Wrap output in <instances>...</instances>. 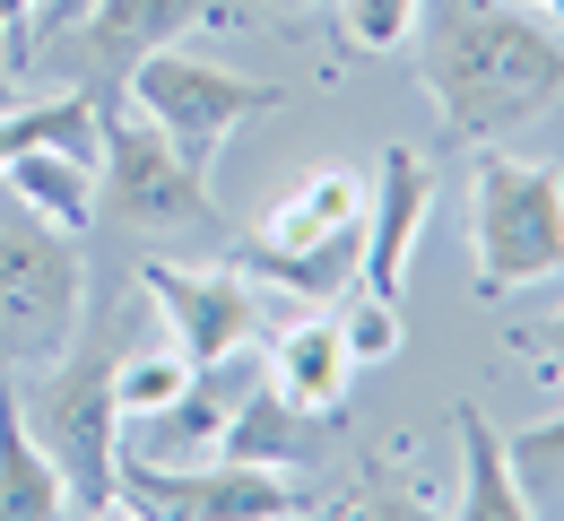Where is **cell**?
Wrapping results in <instances>:
<instances>
[{
	"mask_svg": "<svg viewBox=\"0 0 564 521\" xmlns=\"http://www.w3.org/2000/svg\"><path fill=\"white\" fill-rule=\"evenodd\" d=\"M339 35L356 53H400L417 35V0H339Z\"/></svg>",
	"mask_w": 564,
	"mask_h": 521,
	"instance_id": "19",
	"label": "cell"
},
{
	"mask_svg": "<svg viewBox=\"0 0 564 521\" xmlns=\"http://www.w3.org/2000/svg\"><path fill=\"white\" fill-rule=\"evenodd\" d=\"M530 357H539V373H547V382L564 391V313H556V322H539V330H530Z\"/></svg>",
	"mask_w": 564,
	"mask_h": 521,
	"instance_id": "22",
	"label": "cell"
},
{
	"mask_svg": "<svg viewBox=\"0 0 564 521\" xmlns=\"http://www.w3.org/2000/svg\"><path fill=\"white\" fill-rule=\"evenodd\" d=\"M122 330H131V304L105 313V322H78V339L44 366L35 400H18L35 444L53 452V469L70 487V513H122V487H113V460H122V400H113Z\"/></svg>",
	"mask_w": 564,
	"mask_h": 521,
	"instance_id": "2",
	"label": "cell"
},
{
	"mask_svg": "<svg viewBox=\"0 0 564 521\" xmlns=\"http://www.w3.org/2000/svg\"><path fill=\"white\" fill-rule=\"evenodd\" d=\"M0 105H9V78H0Z\"/></svg>",
	"mask_w": 564,
	"mask_h": 521,
	"instance_id": "25",
	"label": "cell"
},
{
	"mask_svg": "<svg viewBox=\"0 0 564 521\" xmlns=\"http://www.w3.org/2000/svg\"><path fill=\"white\" fill-rule=\"evenodd\" d=\"M261 357H270V382H279L286 400H304V409H339L348 400V339H339V322L330 313H304V322H279L270 339H261Z\"/></svg>",
	"mask_w": 564,
	"mask_h": 521,
	"instance_id": "13",
	"label": "cell"
},
{
	"mask_svg": "<svg viewBox=\"0 0 564 521\" xmlns=\"http://www.w3.org/2000/svg\"><path fill=\"white\" fill-rule=\"evenodd\" d=\"M113 487H122V513H174V521H279V513H322V496H304L286 469L217 460V452H209V469H174V460H148L140 444H122Z\"/></svg>",
	"mask_w": 564,
	"mask_h": 521,
	"instance_id": "9",
	"label": "cell"
},
{
	"mask_svg": "<svg viewBox=\"0 0 564 521\" xmlns=\"http://www.w3.org/2000/svg\"><path fill=\"white\" fill-rule=\"evenodd\" d=\"M425 209H434V165H425L409 140H391L373 183H365V252H356V287L365 296H391L409 287V261H417Z\"/></svg>",
	"mask_w": 564,
	"mask_h": 521,
	"instance_id": "11",
	"label": "cell"
},
{
	"mask_svg": "<svg viewBox=\"0 0 564 521\" xmlns=\"http://www.w3.org/2000/svg\"><path fill=\"white\" fill-rule=\"evenodd\" d=\"M87 322L78 243L0 200V366H53Z\"/></svg>",
	"mask_w": 564,
	"mask_h": 521,
	"instance_id": "6",
	"label": "cell"
},
{
	"mask_svg": "<svg viewBox=\"0 0 564 521\" xmlns=\"http://www.w3.org/2000/svg\"><path fill=\"white\" fill-rule=\"evenodd\" d=\"M469 287L487 304L521 296L564 270V174L530 165L512 149H478L469 165Z\"/></svg>",
	"mask_w": 564,
	"mask_h": 521,
	"instance_id": "4",
	"label": "cell"
},
{
	"mask_svg": "<svg viewBox=\"0 0 564 521\" xmlns=\"http://www.w3.org/2000/svg\"><path fill=\"white\" fill-rule=\"evenodd\" d=\"M339 339H348L356 366H382V357H400V304H391V296H365V287H356V304L339 313Z\"/></svg>",
	"mask_w": 564,
	"mask_h": 521,
	"instance_id": "20",
	"label": "cell"
},
{
	"mask_svg": "<svg viewBox=\"0 0 564 521\" xmlns=\"http://www.w3.org/2000/svg\"><path fill=\"white\" fill-rule=\"evenodd\" d=\"M0 192L26 209V218H44L53 235H87L96 226V165L70 149H26V156H9L0 165Z\"/></svg>",
	"mask_w": 564,
	"mask_h": 521,
	"instance_id": "14",
	"label": "cell"
},
{
	"mask_svg": "<svg viewBox=\"0 0 564 521\" xmlns=\"http://www.w3.org/2000/svg\"><path fill=\"white\" fill-rule=\"evenodd\" d=\"M70 513V487L53 469V452L35 444L18 391L0 382V521H62Z\"/></svg>",
	"mask_w": 564,
	"mask_h": 521,
	"instance_id": "15",
	"label": "cell"
},
{
	"mask_svg": "<svg viewBox=\"0 0 564 521\" xmlns=\"http://www.w3.org/2000/svg\"><path fill=\"white\" fill-rule=\"evenodd\" d=\"M356 252H365V174L313 165L261 209V226L226 252V270H243L270 296L330 304L356 287Z\"/></svg>",
	"mask_w": 564,
	"mask_h": 521,
	"instance_id": "3",
	"label": "cell"
},
{
	"mask_svg": "<svg viewBox=\"0 0 564 521\" xmlns=\"http://www.w3.org/2000/svg\"><path fill=\"white\" fill-rule=\"evenodd\" d=\"M425 53L417 78L460 140H512L564 105V26L530 0H417Z\"/></svg>",
	"mask_w": 564,
	"mask_h": 521,
	"instance_id": "1",
	"label": "cell"
},
{
	"mask_svg": "<svg viewBox=\"0 0 564 521\" xmlns=\"http://www.w3.org/2000/svg\"><path fill=\"white\" fill-rule=\"evenodd\" d=\"M122 96H131L148 122L192 156V165H217V149H226L252 113H270V105H279V87H270V78H243V70H226V62H209V53H174V44H165V53H148Z\"/></svg>",
	"mask_w": 564,
	"mask_h": 521,
	"instance_id": "8",
	"label": "cell"
},
{
	"mask_svg": "<svg viewBox=\"0 0 564 521\" xmlns=\"http://www.w3.org/2000/svg\"><path fill=\"white\" fill-rule=\"evenodd\" d=\"M26 9H35V0H0V26H18V18H26Z\"/></svg>",
	"mask_w": 564,
	"mask_h": 521,
	"instance_id": "24",
	"label": "cell"
},
{
	"mask_svg": "<svg viewBox=\"0 0 564 521\" xmlns=\"http://www.w3.org/2000/svg\"><path fill=\"white\" fill-rule=\"evenodd\" d=\"M217 460H252V469H313L322 452H330V409H304V400H286L279 382L261 373L243 400H235V417L217 426Z\"/></svg>",
	"mask_w": 564,
	"mask_h": 521,
	"instance_id": "12",
	"label": "cell"
},
{
	"mask_svg": "<svg viewBox=\"0 0 564 521\" xmlns=\"http://www.w3.org/2000/svg\"><path fill=\"white\" fill-rule=\"evenodd\" d=\"M503 452H512L521 504L530 513H564V409L539 417V426H521V435H503Z\"/></svg>",
	"mask_w": 564,
	"mask_h": 521,
	"instance_id": "18",
	"label": "cell"
},
{
	"mask_svg": "<svg viewBox=\"0 0 564 521\" xmlns=\"http://www.w3.org/2000/svg\"><path fill=\"white\" fill-rule=\"evenodd\" d=\"M226 18H235L226 0H96L70 35H53L26 70H62L105 113V105H122V87H131V70L148 53H165V44L200 35V26H226Z\"/></svg>",
	"mask_w": 564,
	"mask_h": 521,
	"instance_id": "7",
	"label": "cell"
},
{
	"mask_svg": "<svg viewBox=\"0 0 564 521\" xmlns=\"http://www.w3.org/2000/svg\"><path fill=\"white\" fill-rule=\"evenodd\" d=\"M96 218L131 226V235H217L209 165L174 149L156 122H140V105H105L96 113Z\"/></svg>",
	"mask_w": 564,
	"mask_h": 521,
	"instance_id": "5",
	"label": "cell"
},
{
	"mask_svg": "<svg viewBox=\"0 0 564 521\" xmlns=\"http://www.w3.org/2000/svg\"><path fill=\"white\" fill-rule=\"evenodd\" d=\"M261 9H279V18H304V9H322V0H261Z\"/></svg>",
	"mask_w": 564,
	"mask_h": 521,
	"instance_id": "23",
	"label": "cell"
},
{
	"mask_svg": "<svg viewBox=\"0 0 564 521\" xmlns=\"http://www.w3.org/2000/svg\"><path fill=\"white\" fill-rule=\"evenodd\" d=\"M87 9H96V0H35V9H26L18 26H9V35H18V70H26V62H35V53L53 44V35H70Z\"/></svg>",
	"mask_w": 564,
	"mask_h": 521,
	"instance_id": "21",
	"label": "cell"
},
{
	"mask_svg": "<svg viewBox=\"0 0 564 521\" xmlns=\"http://www.w3.org/2000/svg\"><path fill=\"white\" fill-rule=\"evenodd\" d=\"M140 296L165 313V339L209 366V357H235L252 339H270V304L243 270H174V261H140Z\"/></svg>",
	"mask_w": 564,
	"mask_h": 521,
	"instance_id": "10",
	"label": "cell"
},
{
	"mask_svg": "<svg viewBox=\"0 0 564 521\" xmlns=\"http://www.w3.org/2000/svg\"><path fill=\"white\" fill-rule=\"evenodd\" d=\"M452 435H460V496H452V513L460 521H521V478H512V452L503 435L487 426V409H452Z\"/></svg>",
	"mask_w": 564,
	"mask_h": 521,
	"instance_id": "16",
	"label": "cell"
},
{
	"mask_svg": "<svg viewBox=\"0 0 564 521\" xmlns=\"http://www.w3.org/2000/svg\"><path fill=\"white\" fill-rule=\"evenodd\" d=\"M183 382H192V357H183L174 339H165V348H122V357H113V400H122V435H131V426H148V417H156V409H165V400H174Z\"/></svg>",
	"mask_w": 564,
	"mask_h": 521,
	"instance_id": "17",
	"label": "cell"
}]
</instances>
